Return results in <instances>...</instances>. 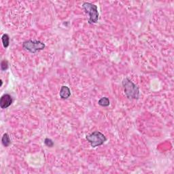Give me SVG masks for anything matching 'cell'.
<instances>
[{
	"label": "cell",
	"instance_id": "11",
	"mask_svg": "<svg viewBox=\"0 0 174 174\" xmlns=\"http://www.w3.org/2000/svg\"><path fill=\"white\" fill-rule=\"evenodd\" d=\"M44 144L46 146H47L49 148H52L54 146V142L52 140H50L49 138H46L44 140Z\"/></svg>",
	"mask_w": 174,
	"mask_h": 174
},
{
	"label": "cell",
	"instance_id": "2",
	"mask_svg": "<svg viewBox=\"0 0 174 174\" xmlns=\"http://www.w3.org/2000/svg\"><path fill=\"white\" fill-rule=\"evenodd\" d=\"M82 8L89 15V23H97L98 20H99V12H98L97 6L95 4H93V3L85 2L82 4Z\"/></svg>",
	"mask_w": 174,
	"mask_h": 174
},
{
	"label": "cell",
	"instance_id": "8",
	"mask_svg": "<svg viewBox=\"0 0 174 174\" xmlns=\"http://www.w3.org/2000/svg\"><path fill=\"white\" fill-rule=\"evenodd\" d=\"M110 100L108 97H102L101 99H99V101H98V103L100 106L102 107H108L110 106Z\"/></svg>",
	"mask_w": 174,
	"mask_h": 174
},
{
	"label": "cell",
	"instance_id": "7",
	"mask_svg": "<svg viewBox=\"0 0 174 174\" xmlns=\"http://www.w3.org/2000/svg\"><path fill=\"white\" fill-rule=\"evenodd\" d=\"M2 144L5 147H8L10 146V144H11V140L10 139V137L8 133L3 134L2 139Z\"/></svg>",
	"mask_w": 174,
	"mask_h": 174
},
{
	"label": "cell",
	"instance_id": "10",
	"mask_svg": "<svg viewBox=\"0 0 174 174\" xmlns=\"http://www.w3.org/2000/svg\"><path fill=\"white\" fill-rule=\"evenodd\" d=\"M8 68V62L6 60H3L1 62V70L2 71H6Z\"/></svg>",
	"mask_w": 174,
	"mask_h": 174
},
{
	"label": "cell",
	"instance_id": "9",
	"mask_svg": "<svg viewBox=\"0 0 174 174\" xmlns=\"http://www.w3.org/2000/svg\"><path fill=\"white\" fill-rule=\"evenodd\" d=\"M2 41L3 43V46L4 48H7L9 46L10 44V38L8 34H3L2 37Z\"/></svg>",
	"mask_w": 174,
	"mask_h": 174
},
{
	"label": "cell",
	"instance_id": "4",
	"mask_svg": "<svg viewBox=\"0 0 174 174\" xmlns=\"http://www.w3.org/2000/svg\"><path fill=\"white\" fill-rule=\"evenodd\" d=\"M45 44L38 40H27L23 43V48L31 53H35L44 49Z\"/></svg>",
	"mask_w": 174,
	"mask_h": 174
},
{
	"label": "cell",
	"instance_id": "5",
	"mask_svg": "<svg viewBox=\"0 0 174 174\" xmlns=\"http://www.w3.org/2000/svg\"><path fill=\"white\" fill-rule=\"evenodd\" d=\"M12 103V98L9 94H4L0 99V107L6 109L11 106Z\"/></svg>",
	"mask_w": 174,
	"mask_h": 174
},
{
	"label": "cell",
	"instance_id": "3",
	"mask_svg": "<svg viewBox=\"0 0 174 174\" xmlns=\"http://www.w3.org/2000/svg\"><path fill=\"white\" fill-rule=\"evenodd\" d=\"M86 138L93 148L101 146L107 141L106 136L103 133L98 131V130L94 131L92 133H90V135H87Z\"/></svg>",
	"mask_w": 174,
	"mask_h": 174
},
{
	"label": "cell",
	"instance_id": "6",
	"mask_svg": "<svg viewBox=\"0 0 174 174\" xmlns=\"http://www.w3.org/2000/svg\"><path fill=\"white\" fill-rule=\"evenodd\" d=\"M59 95L61 99H66L67 98L71 96V91L70 89H69V87L67 86H62L59 93Z\"/></svg>",
	"mask_w": 174,
	"mask_h": 174
},
{
	"label": "cell",
	"instance_id": "1",
	"mask_svg": "<svg viewBox=\"0 0 174 174\" xmlns=\"http://www.w3.org/2000/svg\"><path fill=\"white\" fill-rule=\"evenodd\" d=\"M122 86L124 88L125 94L129 99H138L140 97L139 87L129 80L125 78L122 81Z\"/></svg>",
	"mask_w": 174,
	"mask_h": 174
}]
</instances>
